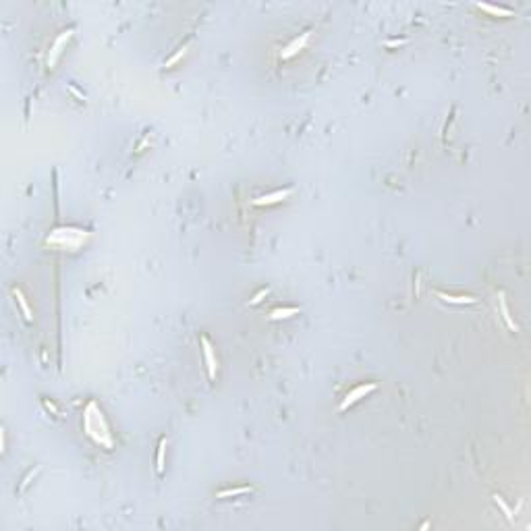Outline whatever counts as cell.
<instances>
[{"instance_id":"cell-1","label":"cell","mask_w":531,"mask_h":531,"mask_svg":"<svg viewBox=\"0 0 531 531\" xmlns=\"http://www.w3.org/2000/svg\"><path fill=\"white\" fill-rule=\"evenodd\" d=\"M83 430L96 444H100L104 448L114 446L110 426H108V421H106L104 413H102L100 407H98L96 401H89L87 407H85V411H83Z\"/></svg>"},{"instance_id":"cell-2","label":"cell","mask_w":531,"mask_h":531,"mask_svg":"<svg viewBox=\"0 0 531 531\" xmlns=\"http://www.w3.org/2000/svg\"><path fill=\"white\" fill-rule=\"evenodd\" d=\"M89 239V233L87 231H81V228H73V226H62V228H56L48 235L46 243L52 245V247H59V249H79L81 245Z\"/></svg>"},{"instance_id":"cell-3","label":"cell","mask_w":531,"mask_h":531,"mask_svg":"<svg viewBox=\"0 0 531 531\" xmlns=\"http://www.w3.org/2000/svg\"><path fill=\"white\" fill-rule=\"evenodd\" d=\"M375 388H378V384L375 382H370V384H361V386H357L355 390H351L349 394L342 398V403L338 405V411H347L349 407H353L357 401H361V398H365L370 392H374Z\"/></svg>"},{"instance_id":"cell-4","label":"cell","mask_w":531,"mask_h":531,"mask_svg":"<svg viewBox=\"0 0 531 531\" xmlns=\"http://www.w3.org/2000/svg\"><path fill=\"white\" fill-rule=\"evenodd\" d=\"M201 347H203V359H206L208 375H210V380H216V374H218V359H216V355H214V347H212V342H210L206 336H201Z\"/></svg>"},{"instance_id":"cell-5","label":"cell","mask_w":531,"mask_h":531,"mask_svg":"<svg viewBox=\"0 0 531 531\" xmlns=\"http://www.w3.org/2000/svg\"><path fill=\"white\" fill-rule=\"evenodd\" d=\"M71 36H73V29H67V31H62V34L54 39V44L50 48V54H48V67H54V64H56V60H59V56L62 52V48L67 46Z\"/></svg>"},{"instance_id":"cell-6","label":"cell","mask_w":531,"mask_h":531,"mask_svg":"<svg viewBox=\"0 0 531 531\" xmlns=\"http://www.w3.org/2000/svg\"><path fill=\"white\" fill-rule=\"evenodd\" d=\"M293 191L295 189H278V191H274V193H268V195H261V197H256L251 203L253 206H274V203H278L282 199H287L289 195H293Z\"/></svg>"},{"instance_id":"cell-7","label":"cell","mask_w":531,"mask_h":531,"mask_svg":"<svg viewBox=\"0 0 531 531\" xmlns=\"http://www.w3.org/2000/svg\"><path fill=\"white\" fill-rule=\"evenodd\" d=\"M309 38H312V31H305V34H301V38H295V39H293V42L280 52V59L289 60V59H293L295 54H299V52L305 48V44H307Z\"/></svg>"},{"instance_id":"cell-8","label":"cell","mask_w":531,"mask_h":531,"mask_svg":"<svg viewBox=\"0 0 531 531\" xmlns=\"http://www.w3.org/2000/svg\"><path fill=\"white\" fill-rule=\"evenodd\" d=\"M436 295L444 301V303H454V305H467V303H475V297H469V295H446V293H436Z\"/></svg>"},{"instance_id":"cell-9","label":"cell","mask_w":531,"mask_h":531,"mask_svg":"<svg viewBox=\"0 0 531 531\" xmlns=\"http://www.w3.org/2000/svg\"><path fill=\"white\" fill-rule=\"evenodd\" d=\"M166 444H168V440L166 438H160V442H158V452H156V471H158V475H162L164 473V456H166Z\"/></svg>"},{"instance_id":"cell-10","label":"cell","mask_w":531,"mask_h":531,"mask_svg":"<svg viewBox=\"0 0 531 531\" xmlns=\"http://www.w3.org/2000/svg\"><path fill=\"white\" fill-rule=\"evenodd\" d=\"M477 9H481V11H486V13H490V15H498V17H512V11L511 9H502V6H494V4H486V2H477L475 4Z\"/></svg>"},{"instance_id":"cell-11","label":"cell","mask_w":531,"mask_h":531,"mask_svg":"<svg viewBox=\"0 0 531 531\" xmlns=\"http://www.w3.org/2000/svg\"><path fill=\"white\" fill-rule=\"evenodd\" d=\"M500 314H502V320L506 322L511 330H519V326L514 324V320L511 317V312H509V305H506V299H504V293H500Z\"/></svg>"},{"instance_id":"cell-12","label":"cell","mask_w":531,"mask_h":531,"mask_svg":"<svg viewBox=\"0 0 531 531\" xmlns=\"http://www.w3.org/2000/svg\"><path fill=\"white\" fill-rule=\"evenodd\" d=\"M13 295H15V299H17V303H19V307H21L23 315H25V320L31 322V320H34V315H31V309H29V305H27V299L23 297V293H21L19 289H13Z\"/></svg>"},{"instance_id":"cell-13","label":"cell","mask_w":531,"mask_h":531,"mask_svg":"<svg viewBox=\"0 0 531 531\" xmlns=\"http://www.w3.org/2000/svg\"><path fill=\"white\" fill-rule=\"evenodd\" d=\"M297 314H299V307H280L270 314V320H287V317L297 315Z\"/></svg>"},{"instance_id":"cell-14","label":"cell","mask_w":531,"mask_h":531,"mask_svg":"<svg viewBox=\"0 0 531 531\" xmlns=\"http://www.w3.org/2000/svg\"><path fill=\"white\" fill-rule=\"evenodd\" d=\"M251 492V488L249 486H243V488H228V490H222V492H218L216 498H228V496H241V494H247Z\"/></svg>"},{"instance_id":"cell-15","label":"cell","mask_w":531,"mask_h":531,"mask_svg":"<svg viewBox=\"0 0 531 531\" xmlns=\"http://www.w3.org/2000/svg\"><path fill=\"white\" fill-rule=\"evenodd\" d=\"M494 502H496V504L502 509V512L506 514V519H511V521H512V511L509 509V506H506V502L502 500V498H500V496H494Z\"/></svg>"},{"instance_id":"cell-16","label":"cell","mask_w":531,"mask_h":531,"mask_svg":"<svg viewBox=\"0 0 531 531\" xmlns=\"http://www.w3.org/2000/svg\"><path fill=\"white\" fill-rule=\"evenodd\" d=\"M268 293H270V289H261V291L257 293V295H256V297H253V299L249 301V305H257L259 301H264V297L268 295Z\"/></svg>"},{"instance_id":"cell-17","label":"cell","mask_w":531,"mask_h":531,"mask_svg":"<svg viewBox=\"0 0 531 531\" xmlns=\"http://www.w3.org/2000/svg\"><path fill=\"white\" fill-rule=\"evenodd\" d=\"M185 52H187V46H183V48H181V50H178V52H177V54L173 56V59H170V60L166 62V67H173V64H175L177 60H181V59H183V56H185Z\"/></svg>"},{"instance_id":"cell-18","label":"cell","mask_w":531,"mask_h":531,"mask_svg":"<svg viewBox=\"0 0 531 531\" xmlns=\"http://www.w3.org/2000/svg\"><path fill=\"white\" fill-rule=\"evenodd\" d=\"M403 44H407L405 38H403V39H388V42H386L388 48H396V46H403Z\"/></svg>"},{"instance_id":"cell-19","label":"cell","mask_w":531,"mask_h":531,"mask_svg":"<svg viewBox=\"0 0 531 531\" xmlns=\"http://www.w3.org/2000/svg\"><path fill=\"white\" fill-rule=\"evenodd\" d=\"M38 471H39V469L36 467L34 471H29V473H27V477H25V481H23V486H21V490H23V488H25V486L29 484V481H31V477H36V473H38Z\"/></svg>"},{"instance_id":"cell-20","label":"cell","mask_w":531,"mask_h":531,"mask_svg":"<svg viewBox=\"0 0 531 531\" xmlns=\"http://www.w3.org/2000/svg\"><path fill=\"white\" fill-rule=\"evenodd\" d=\"M44 405H46V409H48V411H52L54 415H59V411H56V407H54L52 403H48V401H44Z\"/></svg>"}]
</instances>
